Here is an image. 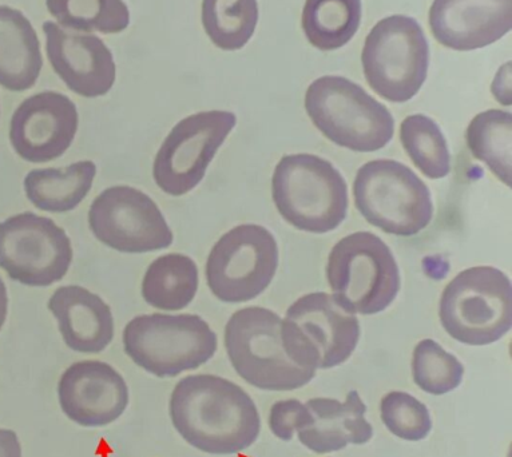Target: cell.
<instances>
[{"label":"cell","instance_id":"obj_1","mask_svg":"<svg viewBox=\"0 0 512 457\" xmlns=\"http://www.w3.org/2000/svg\"><path fill=\"white\" fill-rule=\"evenodd\" d=\"M169 412L182 439L209 455H236L252 447L261 432L252 397L220 376L193 375L178 381Z\"/></svg>","mask_w":512,"mask_h":457},{"label":"cell","instance_id":"obj_2","mask_svg":"<svg viewBox=\"0 0 512 457\" xmlns=\"http://www.w3.org/2000/svg\"><path fill=\"white\" fill-rule=\"evenodd\" d=\"M272 196L281 217L303 232H332L347 217V182L331 162L312 154L281 158Z\"/></svg>","mask_w":512,"mask_h":457},{"label":"cell","instance_id":"obj_3","mask_svg":"<svg viewBox=\"0 0 512 457\" xmlns=\"http://www.w3.org/2000/svg\"><path fill=\"white\" fill-rule=\"evenodd\" d=\"M225 348L237 375L263 391H295L316 372L297 365L283 340V320L260 307L241 309L225 327Z\"/></svg>","mask_w":512,"mask_h":457},{"label":"cell","instance_id":"obj_4","mask_svg":"<svg viewBox=\"0 0 512 457\" xmlns=\"http://www.w3.org/2000/svg\"><path fill=\"white\" fill-rule=\"evenodd\" d=\"M305 109L329 141L357 153L383 149L394 138L390 110L347 78L316 79L305 94Z\"/></svg>","mask_w":512,"mask_h":457},{"label":"cell","instance_id":"obj_5","mask_svg":"<svg viewBox=\"0 0 512 457\" xmlns=\"http://www.w3.org/2000/svg\"><path fill=\"white\" fill-rule=\"evenodd\" d=\"M439 316L444 331L459 343H496L512 325L511 282L492 266L463 270L443 290Z\"/></svg>","mask_w":512,"mask_h":457},{"label":"cell","instance_id":"obj_6","mask_svg":"<svg viewBox=\"0 0 512 457\" xmlns=\"http://www.w3.org/2000/svg\"><path fill=\"white\" fill-rule=\"evenodd\" d=\"M123 347L150 375L176 377L208 363L218 348L217 335L196 315H142L123 331Z\"/></svg>","mask_w":512,"mask_h":457},{"label":"cell","instance_id":"obj_7","mask_svg":"<svg viewBox=\"0 0 512 457\" xmlns=\"http://www.w3.org/2000/svg\"><path fill=\"white\" fill-rule=\"evenodd\" d=\"M327 277L337 301L349 312L386 311L400 290V273L386 242L369 232L349 234L333 246Z\"/></svg>","mask_w":512,"mask_h":457},{"label":"cell","instance_id":"obj_8","mask_svg":"<svg viewBox=\"0 0 512 457\" xmlns=\"http://www.w3.org/2000/svg\"><path fill=\"white\" fill-rule=\"evenodd\" d=\"M353 196L369 224L394 236H415L434 217L430 189L402 162L376 160L361 166Z\"/></svg>","mask_w":512,"mask_h":457},{"label":"cell","instance_id":"obj_9","mask_svg":"<svg viewBox=\"0 0 512 457\" xmlns=\"http://www.w3.org/2000/svg\"><path fill=\"white\" fill-rule=\"evenodd\" d=\"M361 63L377 95L394 103L410 101L426 82L430 65L422 26L406 15L383 19L365 39Z\"/></svg>","mask_w":512,"mask_h":457},{"label":"cell","instance_id":"obj_10","mask_svg":"<svg viewBox=\"0 0 512 457\" xmlns=\"http://www.w3.org/2000/svg\"><path fill=\"white\" fill-rule=\"evenodd\" d=\"M283 340L297 365L317 372L339 367L352 356L360 340V323L335 297L309 293L289 307Z\"/></svg>","mask_w":512,"mask_h":457},{"label":"cell","instance_id":"obj_11","mask_svg":"<svg viewBox=\"0 0 512 457\" xmlns=\"http://www.w3.org/2000/svg\"><path fill=\"white\" fill-rule=\"evenodd\" d=\"M279 266L276 238L261 225H240L224 234L206 262V281L218 300L240 304L259 297Z\"/></svg>","mask_w":512,"mask_h":457},{"label":"cell","instance_id":"obj_12","mask_svg":"<svg viewBox=\"0 0 512 457\" xmlns=\"http://www.w3.org/2000/svg\"><path fill=\"white\" fill-rule=\"evenodd\" d=\"M65 229L33 212L0 222V269L19 284L45 288L61 281L73 262Z\"/></svg>","mask_w":512,"mask_h":457},{"label":"cell","instance_id":"obj_13","mask_svg":"<svg viewBox=\"0 0 512 457\" xmlns=\"http://www.w3.org/2000/svg\"><path fill=\"white\" fill-rule=\"evenodd\" d=\"M236 123V115L222 110L202 111L178 122L154 160L158 188L172 197L192 192Z\"/></svg>","mask_w":512,"mask_h":457},{"label":"cell","instance_id":"obj_14","mask_svg":"<svg viewBox=\"0 0 512 457\" xmlns=\"http://www.w3.org/2000/svg\"><path fill=\"white\" fill-rule=\"evenodd\" d=\"M89 225L98 241L122 253L157 252L173 244L156 202L130 186L103 190L90 206Z\"/></svg>","mask_w":512,"mask_h":457},{"label":"cell","instance_id":"obj_15","mask_svg":"<svg viewBox=\"0 0 512 457\" xmlns=\"http://www.w3.org/2000/svg\"><path fill=\"white\" fill-rule=\"evenodd\" d=\"M78 110L65 94L43 91L25 99L10 122V142L22 160L45 164L69 150L78 131Z\"/></svg>","mask_w":512,"mask_h":457},{"label":"cell","instance_id":"obj_16","mask_svg":"<svg viewBox=\"0 0 512 457\" xmlns=\"http://www.w3.org/2000/svg\"><path fill=\"white\" fill-rule=\"evenodd\" d=\"M58 400L62 412L75 424L101 428L117 421L126 411L129 387L110 364L78 361L62 373Z\"/></svg>","mask_w":512,"mask_h":457},{"label":"cell","instance_id":"obj_17","mask_svg":"<svg viewBox=\"0 0 512 457\" xmlns=\"http://www.w3.org/2000/svg\"><path fill=\"white\" fill-rule=\"evenodd\" d=\"M43 31L51 67L73 93L97 98L113 89L117 67L101 38L63 29L54 22L43 23Z\"/></svg>","mask_w":512,"mask_h":457},{"label":"cell","instance_id":"obj_18","mask_svg":"<svg viewBox=\"0 0 512 457\" xmlns=\"http://www.w3.org/2000/svg\"><path fill=\"white\" fill-rule=\"evenodd\" d=\"M512 0H434L430 27L436 41L456 51L483 49L510 33Z\"/></svg>","mask_w":512,"mask_h":457},{"label":"cell","instance_id":"obj_19","mask_svg":"<svg viewBox=\"0 0 512 457\" xmlns=\"http://www.w3.org/2000/svg\"><path fill=\"white\" fill-rule=\"evenodd\" d=\"M47 307L58 320L62 339L71 351L94 355L105 351L114 339L109 305L82 286H61L50 297Z\"/></svg>","mask_w":512,"mask_h":457},{"label":"cell","instance_id":"obj_20","mask_svg":"<svg viewBox=\"0 0 512 457\" xmlns=\"http://www.w3.org/2000/svg\"><path fill=\"white\" fill-rule=\"evenodd\" d=\"M312 423L297 431L300 443L315 453L341 451L348 444H367L373 436L372 425L365 419L367 405L359 392L351 391L344 403L316 397L308 400Z\"/></svg>","mask_w":512,"mask_h":457},{"label":"cell","instance_id":"obj_21","mask_svg":"<svg viewBox=\"0 0 512 457\" xmlns=\"http://www.w3.org/2000/svg\"><path fill=\"white\" fill-rule=\"evenodd\" d=\"M43 67L41 43L29 19L0 6V86L21 93L37 83Z\"/></svg>","mask_w":512,"mask_h":457},{"label":"cell","instance_id":"obj_22","mask_svg":"<svg viewBox=\"0 0 512 457\" xmlns=\"http://www.w3.org/2000/svg\"><path fill=\"white\" fill-rule=\"evenodd\" d=\"M97 166L79 161L61 169L31 170L23 182L31 204L49 213H66L77 208L93 188Z\"/></svg>","mask_w":512,"mask_h":457},{"label":"cell","instance_id":"obj_23","mask_svg":"<svg viewBox=\"0 0 512 457\" xmlns=\"http://www.w3.org/2000/svg\"><path fill=\"white\" fill-rule=\"evenodd\" d=\"M197 290L196 262L178 253L165 254L154 260L142 282L145 301L161 311H182L194 300Z\"/></svg>","mask_w":512,"mask_h":457},{"label":"cell","instance_id":"obj_24","mask_svg":"<svg viewBox=\"0 0 512 457\" xmlns=\"http://www.w3.org/2000/svg\"><path fill=\"white\" fill-rule=\"evenodd\" d=\"M361 0H307L303 30L309 43L321 51L339 50L359 30Z\"/></svg>","mask_w":512,"mask_h":457},{"label":"cell","instance_id":"obj_25","mask_svg":"<svg viewBox=\"0 0 512 457\" xmlns=\"http://www.w3.org/2000/svg\"><path fill=\"white\" fill-rule=\"evenodd\" d=\"M466 139L472 156L484 162L510 188L512 114L503 110L483 111L468 125Z\"/></svg>","mask_w":512,"mask_h":457},{"label":"cell","instance_id":"obj_26","mask_svg":"<svg viewBox=\"0 0 512 457\" xmlns=\"http://www.w3.org/2000/svg\"><path fill=\"white\" fill-rule=\"evenodd\" d=\"M202 26L210 41L225 51H237L250 41L259 22L257 0H204Z\"/></svg>","mask_w":512,"mask_h":457},{"label":"cell","instance_id":"obj_27","mask_svg":"<svg viewBox=\"0 0 512 457\" xmlns=\"http://www.w3.org/2000/svg\"><path fill=\"white\" fill-rule=\"evenodd\" d=\"M47 10L66 30L118 34L130 25L123 0H46Z\"/></svg>","mask_w":512,"mask_h":457},{"label":"cell","instance_id":"obj_28","mask_svg":"<svg viewBox=\"0 0 512 457\" xmlns=\"http://www.w3.org/2000/svg\"><path fill=\"white\" fill-rule=\"evenodd\" d=\"M400 141L416 168L431 178L447 177L451 172V157L446 138L434 119L426 115H410L400 126Z\"/></svg>","mask_w":512,"mask_h":457},{"label":"cell","instance_id":"obj_29","mask_svg":"<svg viewBox=\"0 0 512 457\" xmlns=\"http://www.w3.org/2000/svg\"><path fill=\"white\" fill-rule=\"evenodd\" d=\"M412 375L422 391L440 396L455 391L462 384L464 367L436 341L427 339L415 347Z\"/></svg>","mask_w":512,"mask_h":457},{"label":"cell","instance_id":"obj_30","mask_svg":"<svg viewBox=\"0 0 512 457\" xmlns=\"http://www.w3.org/2000/svg\"><path fill=\"white\" fill-rule=\"evenodd\" d=\"M381 421L388 431L407 441L426 439L432 431V419L427 405L410 393H387L380 403Z\"/></svg>","mask_w":512,"mask_h":457},{"label":"cell","instance_id":"obj_31","mask_svg":"<svg viewBox=\"0 0 512 457\" xmlns=\"http://www.w3.org/2000/svg\"><path fill=\"white\" fill-rule=\"evenodd\" d=\"M313 417L307 405L296 399L281 400L272 405L269 428L280 440L291 441L296 431L308 427Z\"/></svg>","mask_w":512,"mask_h":457},{"label":"cell","instance_id":"obj_32","mask_svg":"<svg viewBox=\"0 0 512 457\" xmlns=\"http://www.w3.org/2000/svg\"><path fill=\"white\" fill-rule=\"evenodd\" d=\"M491 91L502 105H511V62L500 67L492 82Z\"/></svg>","mask_w":512,"mask_h":457},{"label":"cell","instance_id":"obj_33","mask_svg":"<svg viewBox=\"0 0 512 457\" xmlns=\"http://www.w3.org/2000/svg\"><path fill=\"white\" fill-rule=\"evenodd\" d=\"M0 457H23L21 440L11 429L0 428Z\"/></svg>","mask_w":512,"mask_h":457},{"label":"cell","instance_id":"obj_34","mask_svg":"<svg viewBox=\"0 0 512 457\" xmlns=\"http://www.w3.org/2000/svg\"><path fill=\"white\" fill-rule=\"evenodd\" d=\"M7 315H9V292H7L5 281L0 277V331L6 324Z\"/></svg>","mask_w":512,"mask_h":457}]
</instances>
